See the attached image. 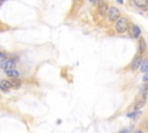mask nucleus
I'll list each match as a JSON object with an SVG mask.
<instances>
[{"label": "nucleus", "instance_id": "nucleus-18", "mask_svg": "<svg viewBox=\"0 0 148 133\" xmlns=\"http://www.w3.org/2000/svg\"><path fill=\"white\" fill-rule=\"evenodd\" d=\"M145 73H146V74H145V76H144V81H145V82H147V81H148V71L145 72Z\"/></svg>", "mask_w": 148, "mask_h": 133}, {"label": "nucleus", "instance_id": "nucleus-11", "mask_svg": "<svg viewBox=\"0 0 148 133\" xmlns=\"http://www.w3.org/2000/svg\"><path fill=\"white\" fill-rule=\"evenodd\" d=\"M140 71L142 72V73H145V72L148 71V60L147 59H144L142 61H141V64H140Z\"/></svg>", "mask_w": 148, "mask_h": 133}, {"label": "nucleus", "instance_id": "nucleus-9", "mask_svg": "<svg viewBox=\"0 0 148 133\" xmlns=\"http://www.w3.org/2000/svg\"><path fill=\"white\" fill-rule=\"evenodd\" d=\"M133 2L137 7H141V8H145L147 7L148 5V0H133Z\"/></svg>", "mask_w": 148, "mask_h": 133}, {"label": "nucleus", "instance_id": "nucleus-12", "mask_svg": "<svg viewBox=\"0 0 148 133\" xmlns=\"http://www.w3.org/2000/svg\"><path fill=\"white\" fill-rule=\"evenodd\" d=\"M140 34H141V30L138 26H133V29H132V35L134 38H139L140 37Z\"/></svg>", "mask_w": 148, "mask_h": 133}, {"label": "nucleus", "instance_id": "nucleus-7", "mask_svg": "<svg viewBox=\"0 0 148 133\" xmlns=\"http://www.w3.org/2000/svg\"><path fill=\"white\" fill-rule=\"evenodd\" d=\"M12 88L11 87V84L7 80H1L0 81V90H2V92H8L9 89Z\"/></svg>", "mask_w": 148, "mask_h": 133}, {"label": "nucleus", "instance_id": "nucleus-1", "mask_svg": "<svg viewBox=\"0 0 148 133\" xmlns=\"http://www.w3.org/2000/svg\"><path fill=\"white\" fill-rule=\"evenodd\" d=\"M117 22H116V30H117V32H119V34H123V32H125V31L128 29V21H127V19L125 18H119L118 20H116Z\"/></svg>", "mask_w": 148, "mask_h": 133}, {"label": "nucleus", "instance_id": "nucleus-4", "mask_svg": "<svg viewBox=\"0 0 148 133\" xmlns=\"http://www.w3.org/2000/svg\"><path fill=\"white\" fill-rule=\"evenodd\" d=\"M9 82V84H11V87L12 88H14V89H18V88H20L21 87V80H19L18 78H11L9 80H7Z\"/></svg>", "mask_w": 148, "mask_h": 133}, {"label": "nucleus", "instance_id": "nucleus-22", "mask_svg": "<svg viewBox=\"0 0 148 133\" xmlns=\"http://www.w3.org/2000/svg\"><path fill=\"white\" fill-rule=\"evenodd\" d=\"M0 32H1V30H0Z\"/></svg>", "mask_w": 148, "mask_h": 133}, {"label": "nucleus", "instance_id": "nucleus-17", "mask_svg": "<svg viewBox=\"0 0 148 133\" xmlns=\"http://www.w3.org/2000/svg\"><path fill=\"white\" fill-rule=\"evenodd\" d=\"M130 131H131V127H128V129H125V130H122L119 133H130Z\"/></svg>", "mask_w": 148, "mask_h": 133}, {"label": "nucleus", "instance_id": "nucleus-15", "mask_svg": "<svg viewBox=\"0 0 148 133\" xmlns=\"http://www.w3.org/2000/svg\"><path fill=\"white\" fill-rule=\"evenodd\" d=\"M142 90H144V92H142V93H144V96H145V98H146V96H147V93H148V86H147V84H146L144 88H142Z\"/></svg>", "mask_w": 148, "mask_h": 133}, {"label": "nucleus", "instance_id": "nucleus-5", "mask_svg": "<svg viewBox=\"0 0 148 133\" xmlns=\"http://www.w3.org/2000/svg\"><path fill=\"white\" fill-rule=\"evenodd\" d=\"M141 61H142V58H141V56H137V57L133 59V61H132V64H131V68L132 70H138L140 66V64H141Z\"/></svg>", "mask_w": 148, "mask_h": 133}, {"label": "nucleus", "instance_id": "nucleus-21", "mask_svg": "<svg viewBox=\"0 0 148 133\" xmlns=\"http://www.w3.org/2000/svg\"><path fill=\"white\" fill-rule=\"evenodd\" d=\"M117 1L119 2V4H122V2H123V0H117Z\"/></svg>", "mask_w": 148, "mask_h": 133}, {"label": "nucleus", "instance_id": "nucleus-2", "mask_svg": "<svg viewBox=\"0 0 148 133\" xmlns=\"http://www.w3.org/2000/svg\"><path fill=\"white\" fill-rule=\"evenodd\" d=\"M106 13H108V19L110 21H116V20L120 18V12L116 7H109Z\"/></svg>", "mask_w": 148, "mask_h": 133}, {"label": "nucleus", "instance_id": "nucleus-13", "mask_svg": "<svg viewBox=\"0 0 148 133\" xmlns=\"http://www.w3.org/2000/svg\"><path fill=\"white\" fill-rule=\"evenodd\" d=\"M146 104V98H144V100H140L139 102L135 104V106H134V111H139V109H141L142 106Z\"/></svg>", "mask_w": 148, "mask_h": 133}, {"label": "nucleus", "instance_id": "nucleus-20", "mask_svg": "<svg viewBox=\"0 0 148 133\" xmlns=\"http://www.w3.org/2000/svg\"><path fill=\"white\" fill-rule=\"evenodd\" d=\"M134 133H142V132H141V131H139V130H138V131H135Z\"/></svg>", "mask_w": 148, "mask_h": 133}, {"label": "nucleus", "instance_id": "nucleus-8", "mask_svg": "<svg viewBox=\"0 0 148 133\" xmlns=\"http://www.w3.org/2000/svg\"><path fill=\"white\" fill-rule=\"evenodd\" d=\"M5 73H6V75L9 76V78H19V75H20L19 71H16L15 68H11V70H7V71L5 72Z\"/></svg>", "mask_w": 148, "mask_h": 133}, {"label": "nucleus", "instance_id": "nucleus-3", "mask_svg": "<svg viewBox=\"0 0 148 133\" xmlns=\"http://www.w3.org/2000/svg\"><path fill=\"white\" fill-rule=\"evenodd\" d=\"M15 65L16 62L14 59H5L4 61L0 62V70L2 71H7V70H11V68H15Z\"/></svg>", "mask_w": 148, "mask_h": 133}, {"label": "nucleus", "instance_id": "nucleus-10", "mask_svg": "<svg viewBox=\"0 0 148 133\" xmlns=\"http://www.w3.org/2000/svg\"><path fill=\"white\" fill-rule=\"evenodd\" d=\"M145 51H146V41L142 37H140L139 38V52L144 53Z\"/></svg>", "mask_w": 148, "mask_h": 133}, {"label": "nucleus", "instance_id": "nucleus-19", "mask_svg": "<svg viewBox=\"0 0 148 133\" xmlns=\"http://www.w3.org/2000/svg\"><path fill=\"white\" fill-rule=\"evenodd\" d=\"M89 1H90V2H93V4H96L98 0H89Z\"/></svg>", "mask_w": 148, "mask_h": 133}, {"label": "nucleus", "instance_id": "nucleus-6", "mask_svg": "<svg viewBox=\"0 0 148 133\" xmlns=\"http://www.w3.org/2000/svg\"><path fill=\"white\" fill-rule=\"evenodd\" d=\"M108 5L105 2L104 0H98V10H100L101 14H106L108 12Z\"/></svg>", "mask_w": 148, "mask_h": 133}, {"label": "nucleus", "instance_id": "nucleus-16", "mask_svg": "<svg viewBox=\"0 0 148 133\" xmlns=\"http://www.w3.org/2000/svg\"><path fill=\"white\" fill-rule=\"evenodd\" d=\"M137 115H138V111H134V112H131V113H128V115H127V117H128V118H132V117H135Z\"/></svg>", "mask_w": 148, "mask_h": 133}, {"label": "nucleus", "instance_id": "nucleus-14", "mask_svg": "<svg viewBox=\"0 0 148 133\" xmlns=\"http://www.w3.org/2000/svg\"><path fill=\"white\" fill-rule=\"evenodd\" d=\"M7 54H6V53H2V52H0V62L1 61H4L5 59H7Z\"/></svg>", "mask_w": 148, "mask_h": 133}]
</instances>
